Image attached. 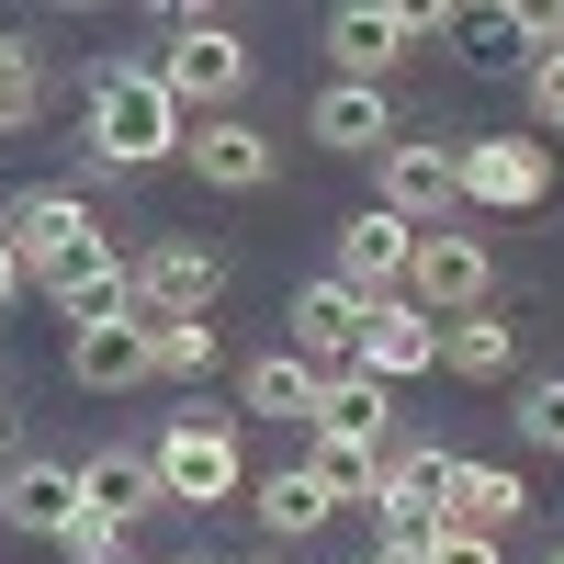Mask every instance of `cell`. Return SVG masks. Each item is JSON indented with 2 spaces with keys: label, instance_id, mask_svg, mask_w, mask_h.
<instances>
[{
  "label": "cell",
  "instance_id": "1",
  "mask_svg": "<svg viewBox=\"0 0 564 564\" xmlns=\"http://www.w3.org/2000/svg\"><path fill=\"white\" fill-rule=\"evenodd\" d=\"M193 148V124H181V102L159 90V68H102L90 79V159L102 170H159Z\"/></svg>",
  "mask_w": 564,
  "mask_h": 564
},
{
  "label": "cell",
  "instance_id": "2",
  "mask_svg": "<svg viewBox=\"0 0 564 564\" xmlns=\"http://www.w3.org/2000/svg\"><path fill=\"white\" fill-rule=\"evenodd\" d=\"M159 90H170L181 113L204 102V124H215V113L249 90V45H238V23H215V12H181V23H170V57H159Z\"/></svg>",
  "mask_w": 564,
  "mask_h": 564
},
{
  "label": "cell",
  "instance_id": "3",
  "mask_svg": "<svg viewBox=\"0 0 564 564\" xmlns=\"http://www.w3.org/2000/svg\"><path fill=\"white\" fill-rule=\"evenodd\" d=\"M159 486H170V508H226L249 486L238 430H226V417H170L159 430Z\"/></svg>",
  "mask_w": 564,
  "mask_h": 564
},
{
  "label": "cell",
  "instance_id": "4",
  "mask_svg": "<svg viewBox=\"0 0 564 564\" xmlns=\"http://www.w3.org/2000/svg\"><path fill=\"white\" fill-rule=\"evenodd\" d=\"M486 282H497V260H486V238H475V226H417L406 305H430V316L452 327V316H475V305H486Z\"/></svg>",
  "mask_w": 564,
  "mask_h": 564
},
{
  "label": "cell",
  "instance_id": "5",
  "mask_svg": "<svg viewBox=\"0 0 564 564\" xmlns=\"http://www.w3.org/2000/svg\"><path fill=\"white\" fill-rule=\"evenodd\" d=\"M215 294H226V260H215V249H193V238H159L148 260H135V316H148V327L215 316Z\"/></svg>",
  "mask_w": 564,
  "mask_h": 564
},
{
  "label": "cell",
  "instance_id": "6",
  "mask_svg": "<svg viewBox=\"0 0 564 564\" xmlns=\"http://www.w3.org/2000/svg\"><path fill=\"white\" fill-rule=\"evenodd\" d=\"M361 316H372V305L350 294L339 271L305 282V294H294V361H316L327 384H339V372H361Z\"/></svg>",
  "mask_w": 564,
  "mask_h": 564
},
{
  "label": "cell",
  "instance_id": "7",
  "mask_svg": "<svg viewBox=\"0 0 564 564\" xmlns=\"http://www.w3.org/2000/svg\"><path fill=\"white\" fill-rule=\"evenodd\" d=\"M406 260H417V226L406 215H384V204H361L350 226H339V282L361 305H384V294H406Z\"/></svg>",
  "mask_w": 564,
  "mask_h": 564
},
{
  "label": "cell",
  "instance_id": "8",
  "mask_svg": "<svg viewBox=\"0 0 564 564\" xmlns=\"http://www.w3.org/2000/svg\"><path fill=\"white\" fill-rule=\"evenodd\" d=\"M34 282H45V305H68L79 327L90 316H135V260H113V238H79L68 260H45Z\"/></svg>",
  "mask_w": 564,
  "mask_h": 564
},
{
  "label": "cell",
  "instance_id": "9",
  "mask_svg": "<svg viewBox=\"0 0 564 564\" xmlns=\"http://www.w3.org/2000/svg\"><path fill=\"white\" fill-rule=\"evenodd\" d=\"M452 204H463V148L395 135V148H384V215H406V226H441Z\"/></svg>",
  "mask_w": 564,
  "mask_h": 564
},
{
  "label": "cell",
  "instance_id": "10",
  "mask_svg": "<svg viewBox=\"0 0 564 564\" xmlns=\"http://www.w3.org/2000/svg\"><path fill=\"white\" fill-rule=\"evenodd\" d=\"M68 372H79L90 395H124V384H148V372H159V327H148V316H90L79 339H68Z\"/></svg>",
  "mask_w": 564,
  "mask_h": 564
},
{
  "label": "cell",
  "instance_id": "11",
  "mask_svg": "<svg viewBox=\"0 0 564 564\" xmlns=\"http://www.w3.org/2000/svg\"><path fill=\"white\" fill-rule=\"evenodd\" d=\"M553 193V159L531 148V135H475V148H463V204H542Z\"/></svg>",
  "mask_w": 564,
  "mask_h": 564
},
{
  "label": "cell",
  "instance_id": "12",
  "mask_svg": "<svg viewBox=\"0 0 564 564\" xmlns=\"http://www.w3.org/2000/svg\"><path fill=\"white\" fill-rule=\"evenodd\" d=\"M430 361H441V316L430 305L384 294V305L361 316V372H372V384H406V372H430Z\"/></svg>",
  "mask_w": 564,
  "mask_h": 564
},
{
  "label": "cell",
  "instance_id": "13",
  "mask_svg": "<svg viewBox=\"0 0 564 564\" xmlns=\"http://www.w3.org/2000/svg\"><path fill=\"white\" fill-rule=\"evenodd\" d=\"M406 34H417V12H372V0H350V12H327V57H339V79L384 90V68L406 57Z\"/></svg>",
  "mask_w": 564,
  "mask_h": 564
},
{
  "label": "cell",
  "instance_id": "14",
  "mask_svg": "<svg viewBox=\"0 0 564 564\" xmlns=\"http://www.w3.org/2000/svg\"><path fill=\"white\" fill-rule=\"evenodd\" d=\"M79 463H12V475H0V520H12V531H45V542H57L68 520H79Z\"/></svg>",
  "mask_w": 564,
  "mask_h": 564
},
{
  "label": "cell",
  "instance_id": "15",
  "mask_svg": "<svg viewBox=\"0 0 564 564\" xmlns=\"http://www.w3.org/2000/svg\"><path fill=\"white\" fill-rule=\"evenodd\" d=\"M181 159H193L204 193H260V181H271V135H260V124H238V113H215Z\"/></svg>",
  "mask_w": 564,
  "mask_h": 564
},
{
  "label": "cell",
  "instance_id": "16",
  "mask_svg": "<svg viewBox=\"0 0 564 564\" xmlns=\"http://www.w3.org/2000/svg\"><path fill=\"white\" fill-rule=\"evenodd\" d=\"M305 124H316V148H339V159H384V148H395V124H384V90H361V79H327Z\"/></svg>",
  "mask_w": 564,
  "mask_h": 564
},
{
  "label": "cell",
  "instance_id": "17",
  "mask_svg": "<svg viewBox=\"0 0 564 564\" xmlns=\"http://www.w3.org/2000/svg\"><path fill=\"white\" fill-rule=\"evenodd\" d=\"M0 238L23 249V271H45V260H68L79 238H102V226H90V204H79V193H23V204H12V226H0Z\"/></svg>",
  "mask_w": 564,
  "mask_h": 564
},
{
  "label": "cell",
  "instance_id": "18",
  "mask_svg": "<svg viewBox=\"0 0 564 564\" xmlns=\"http://www.w3.org/2000/svg\"><path fill=\"white\" fill-rule=\"evenodd\" d=\"M79 497L102 508V520H148V508H170L159 452H90V463H79Z\"/></svg>",
  "mask_w": 564,
  "mask_h": 564
},
{
  "label": "cell",
  "instance_id": "19",
  "mask_svg": "<svg viewBox=\"0 0 564 564\" xmlns=\"http://www.w3.org/2000/svg\"><path fill=\"white\" fill-rule=\"evenodd\" d=\"M520 508H531V486L508 475V463H452V497H441V520H452V531H486V542H497Z\"/></svg>",
  "mask_w": 564,
  "mask_h": 564
},
{
  "label": "cell",
  "instance_id": "20",
  "mask_svg": "<svg viewBox=\"0 0 564 564\" xmlns=\"http://www.w3.org/2000/svg\"><path fill=\"white\" fill-rule=\"evenodd\" d=\"M316 395H327L316 361H294V350H260L249 361V417H305V430H316Z\"/></svg>",
  "mask_w": 564,
  "mask_h": 564
},
{
  "label": "cell",
  "instance_id": "21",
  "mask_svg": "<svg viewBox=\"0 0 564 564\" xmlns=\"http://www.w3.org/2000/svg\"><path fill=\"white\" fill-rule=\"evenodd\" d=\"M316 441H361V452H384V384H372V372H339V384L316 395Z\"/></svg>",
  "mask_w": 564,
  "mask_h": 564
},
{
  "label": "cell",
  "instance_id": "22",
  "mask_svg": "<svg viewBox=\"0 0 564 564\" xmlns=\"http://www.w3.org/2000/svg\"><path fill=\"white\" fill-rule=\"evenodd\" d=\"M260 520H271L282 542H305V531H327V520H339V497H327L305 463H282V475H260Z\"/></svg>",
  "mask_w": 564,
  "mask_h": 564
},
{
  "label": "cell",
  "instance_id": "23",
  "mask_svg": "<svg viewBox=\"0 0 564 564\" xmlns=\"http://www.w3.org/2000/svg\"><path fill=\"white\" fill-rule=\"evenodd\" d=\"M508 350H520V339H508V316H452V327H441V372H463V384H497Z\"/></svg>",
  "mask_w": 564,
  "mask_h": 564
},
{
  "label": "cell",
  "instance_id": "24",
  "mask_svg": "<svg viewBox=\"0 0 564 564\" xmlns=\"http://www.w3.org/2000/svg\"><path fill=\"white\" fill-rule=\"evenodd\" d=\"M452 45L475 68H497V57H520V45H553L542 34V12H452Z\"/></svg>",
  "mask_w": 564,
  "mask_h": 564
},
{
  "label": "cell",
  "instance_id": "25",
  "mask_svg": "<svg viewBox=\"0 0 564 564\" xmlns=\"http://www.w3.org/2000/svg\"><path fill=\"white\" fill-rule=\"evenodd\" d=\"M305 475L350 508V497H384V452H361V441H316V463H305Z\"/></svg>",
  "mask_w": 564,
  "mask_h": 564
},
{
  "label": "cell",
  "instance_id": "26",
  "mask_svg": "<svg viewBox=\"0 0 564 564\" xmlns=\"http://www.w3.org/2000/svg\"><path fill=\"white\" fill-rule=\"evenodd\" d=\"M34 102H45V57H34L23 34H0V135H23Z\"/></svg>",
  "mask_w": 564,
  "mask_h": 564
},
{
  "label": "cell",
  "instance_id": "27",
  "mask_svg": "<svg viewBox=\"0 0 564 564\" xmlns=\"http://www.w3.org/2000/svg\"><path fill=\"white\" fill-rule=\"evenodd\" d=\"M384 497H406V508H441V497H452V452H441V441H406V452L384 463Z\"/></svg>",
  "mask_w": 564,
  "mask_h": 564
},
{
  "label": "cell",
  "instance_id": "28",
  "mask_svg": "<svg viewBox=\"0 0 564 564\" xmlns=\"http://www.w3.org/2000/svg\"><path fill=\"white\" fill-rule=\"evenodd\" d=\"M215 316H181V327H159V372H170V384H204V372H215Z\"/></svg>",
  "mask_w": 564,
  "mask_h": 564
},
{
  "label": "cell",
  "instance_id": "29",
  "mask_svg": "<svg viewBox=\"0 0 564 564\" xmlns=\"http://www.w3.org/2000/svg\"><path fill=\"white\" fill-rule=\"evenodd\" d=\"M57 553H68V564H135V553H124V520H102V508H79V520L57 531Z\"/></svg>",
  "mask_w": 564,
  "mask_h": 564
},
{
  "label": "cell",
  "instance_id": "30",
  "mask_svg": "<svg viewBox=\"0 0 564 564\" xmlns=\"http://www.w3.org/2000/svg\"><path fill=\"white\" fill-rule=\"evenodd\" d=\"M520 441H531V452H564V372L520 395Z\"/></svg>",
  "mask_w": 564,
  "mask_h": 564
},
{
  "label": "cell",
  "instance_id": "31",
  "mask_svg": "<svg viewBox=\"0 0 564 564\" xmlns=\"http://www.w3.org/2000/svg\"><path fill=\"white\" fill-rule=\"evenodd\" d=\"M531 113L564 124V45H542V57H531Z\"/></svg>",
  "mask_w": 564,
  "mask_h": 564
},
{
  "label": "cell",
  "instance_id": "32",
  "mask_svg": "<svg viewBox=\"0 0 564 564\" xmlns=\"http://www.w3.org/2000/svg\"><path fill=\"white\" fill-rule=\"evenodd\" d=\"M430 564H497V542H486V531H452V520H441V542H430Z\"/></svg>",
  "mask_w": 564,
  "mask_h": 564
},
{
  "label": "cell",
  "instance_id": "33",
  "mask_svg": "<svg viewBox=\"0 0 564 564\" xmlns=\"http://www.w3.org/2000/svg\"><path fill=\"white\" fill-rule=\"evenodd\" d=\"M12 294H23V249L0 238V316H12Z\"/></svg>",
  "mask_w": 564,
  "mask_h": 564
},
{
  "label": "cell",
  "instance_id": "34",
  "mask_svg": "<svg viewBox=\"0 0 564 564\" xmlns=\"http://www.w3.org/2000/svg\"><path fill=\"white\" fill-rule=\"evenodd\" d=\"M372 564H417V553H384V542H372Z\"/></svg>",
  "mask_w": 564,
  "mask_h": 564
},
{
  "label": "cell",
  "instance_id": "35",
  "mask_svg": "<svg viewBox=\"0 0 564 564\" xmlns=\"http://www.w3.org/2000/svg\"><path fill=\"white\" fill-rule=\"evenodd\" d=\"M249 564H294V553H249Z\"/></svg>",
  "mask_w": 564,
  "mask_h": 564
},
{
  "label": "cell",
  "instance_id": "36",
  "mask_svg": "<svg viewBox=\"0 0 564 564\" xmlns=\"http://www.w3.org/2000/svg\"><path fill=\"white\" fill-rule=\"evenodd\" d=\"M0 441H12V417H0Z\"/></svg>",
  "mask_w": 564,
  "mask_h": 564
},
{
  "label": "cell",
  "instance_id": "37",
  "mask_svg": "<svg viewBox=\"0 0 564 564\" xmlns=\"http://www.w3.org/2000/svg\"><path fill=\"white\" fill-rule=\"evenodd\" d=\"M193 564H215V553H193Z\"/></svg>",
  "mask_w": 564,
  "mask_h": 564
},
{
  "label": "cell",
  "instance_id": "38",
  "mask_svg": "<svg viewBox=\"0 0 564 564\" xmlns=\"http://www.w3.org/2000/svg\"><path fill=\"white\" fill-rule=\"evenodd\" d=\"M553 564H564V553H553Z\"/></svg>",
  "mask_w": 564,
  "mask_h": 564
}]
</instances>
